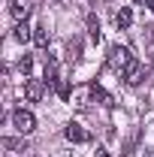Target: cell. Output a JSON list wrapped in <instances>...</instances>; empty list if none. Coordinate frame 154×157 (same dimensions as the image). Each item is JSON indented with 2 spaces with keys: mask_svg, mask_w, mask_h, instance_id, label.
I'll return each mask as SVG.
<instances>
[{
  "mask_svg": "<svg viewBox=\"0 0 154 157\" xmlns=\"http://www.w3.org/2000/svg\"><path fill=\"white\" fill-rule=\"evenodd\" d=\"M55 91H58V97H60V100H67V97H70V88H67V82H64V78L58 82V88H55Z\"/></svg>",
  "mask_w": 154,
  "mask_h": 157,
  "instance_id": "5bb4252c",
  "label": "cell"
},
{
  "mask_svg": "<svg viewBox=\"0 0 154 157\" xmlns=\"http://www.w3.org/2000/svg\"><path fill=\"white\" fill-rule=\"evenodd\" d=\"M115 24H118V27H121V30H127V27L133 24V12H130V9L124 6V9H121V12H118V15H115Z\"/></svg>",
  "mask_w": 154,
  "mask_h": 157,
  "instance_id": "9c48e42d",
  "label": "cell"
},
{
  "mask_svg": "<svg viewBox=\"0 0 154 157\" xmlns=\"http://www.w3.org/2000/svg\"><path fill=\"white\" fill-rule=\"evenodd\" d=\"M94 157H109V151H106V148H97V154Z\"/></svg>",
  "mask_w": 154,
  "mask_h": 157,
  "instance_id": "9a60e30c",
  "label": "cell"
},
{
  "mask_svg": "<svg viewBox=\"0 0 154 157\" xmlns=\"http://www.w3.org/2000/svg\"><path fill=\"white\" fill-rule=\"evenodd\" d=\"M12 36L18 39V42H27V39L33 36V33H30V27H27V21H18V24H15V30H12Z\"/></svg>",
  "mask_w": 154,
  "mask_h": 157,
  "instance_id": "30bf717a",
  "label": "cell"
},
{
  "mask_svg": "<svg viewBox=\"0 0 154 157\" xmlns=\"http://www.w3.org/2000/svg\"><path fill=\"white\" fill-rule=\"evenodd\" d=\"M64 136L70 139V142H88V139H91V133H88V130H82L79 124H70V127L64 130Z\"/></svg>",
  "mask_w": 154,
  "mask_h": 157,
  "instance_id": "5b68a950",
  "label": "cell"
},
{
  "mask_svg": "<svg viewBox=\"0 0 154 157\" xmlns=\"http://www.w3.org/2000/svg\"><path fill=\"white\" fill-rule=\"evenodd\" d=\"M88 33H91L94 42H100V21H97V15H88Z\"/></svg>",
  "mask_w": 154,
  "mask_h": 157,
  "instance_id": "8fae6325",
  "label": "cell"
},
{
  "mask_svg": "<svg viewBox=\"0 0 154 157\" xmlns=\"http://www.w3.org/2000/svg\"><path fill=\"white\" fill-rule=\"evenodd\" d=\"M88 91H91V100H94V103H103V106H112V97H109V94H106V91H103V88H100V85H91V88H88Z\"/></svg>",
  "mask_w": 154,
  "mask_h": 157,
  "instance_id": "52a82bcc",
  "label": "cell"
},
{
  "mask_svg": "<svg viewBox=\"0 0 154 157\" xmlns=\"http://www.w3.org/2000/svg\"><path fill=\"white\" fill-rule=\"evenodd\" d=\"M121 76H124V82H127V85H139V82H142V76H145V70H142V63L133 58V63H130Z\"/></svg>",
  "mask_w": 154,
  "mask_h": 157,
  "instance_id": "277c9868",
  "label": "cell"
},
{
  "mask_svg": "<svg viewBox=\"0 0 154 157\" xmlns=\"http://www.w3.org/2000/svg\"><path fill=\"white\" fill-rule=\"evenodd\" d=\"M18 70H21V73H24V76H27V73L33 70V58H30V55H24V58L18 60Z\"/></svg>",
  "mask_w": 154,
  "mask_h": 157,
  "instance_id": "4fadbf2b",
  "label": "cell"
},
{
  "mask_svg": "<svg viewBox=\"0 0 154 157\" xmlns=\"http://www.w3.org/2000/svg\"><path fill=\"white\" fill-rule=\"evenodd\" d=\"M106 63L115 70V73H124L130 63H133V55H130V48H124V45H109V55H106Z\"/></svg>",
  "mask_w": 154,
  "mask_h": 157,
  "instance_id": "6da1fadb",
  "label": "cell"
},
{
  "mask_svg": "<svg viewBox=\"0 0 154 157\" xmlns=\"http://www.w3.org/2000/svg\"><path fill=\"white\" fill-rule=\"evenodd\" d=\"M3 148H9V151H24V148H27V145H24V142H18V139H3Z\"/></svg>",
  "mask_w": 154,
  "mask_h": 157,
  "instance_id": "7c38bea8",
  "label": "cell"
},
{
  "mask_svg": "<svg viewBox=\"0 0 154 157\" xmlns=\"http://www.w3.org/2000/svg\"><path fill=\"white\" fill-rule=\"evenodd\" d=\"M145 6H148V9H151V12H154V0H145Z\"/></svg>",
  "mask_w": 154,
  "mask_h": 157,
  "instance_id": "2e32d148",
  "label": "cell"
},
{
  "mask_svg": "<svg viewBox=\"0 0 154 157\" xmlns=\"http://www.w3.org/2000/svg\"><path fill=\"white\" fill-rule=\"evenodd\" d=\"M33 42H37L39 48L48 45V27H45V24H37V27H33Z\"/></svg>",
  "mask_w": 154,
  "mask_h": 157,
  "instance_id": "ba28073f",
  "label": "cell"
},
{
  "mask_svg": "<svg viewBox=\"0 0 154 157\" xmlns=\"http://www.w3.org/2000/svg\"><path fill=\"white\" fill-rule=\"evenodd\" d=\"M12 124H15L18 133H33V130H37V118L30 115L27 109H15V112H12Z\"/></svg>",
  "mask_w": 154,
  "mask_h": 157,
  "instance_id": "7a4b0ae2",
  "label": "cell"
},
{
  "mask_svg": "<svg viewBox=\"0 0 154 157\" xmlns=\"http://www.w3.org/2000/svg\"><path fill=\"white\" fill-rule=\"evenodd\" d=\"M133 3H142V0H133Z\"/></svg>",
  "mask_w": 154,
  "mask_h": 157,
  "instance_id": "e0dca14e",
  "label": "cell"
},
{
  "mask_svg": "<svg viewBox=\"0 0 154 157\" xmlns=\"http://www.w3.org/2000/svg\"><path fill=\"white\" fill-rule=\"evenodd\" d=\"M9 9H12V15L18 21H27V15H30V0H12Z\"/></svg>",
  "mask_w": 154,
  "mask_h": 157,
  "instance_id": "8992f818",
  "label": "cell"
},
{
  "mask_svg": "<svg viewBox=\"0 0 154 157\" xmlns=\"http://www.w3.org/2000/svg\"><path fill=\"white\" fill-rule=\"evenodd\" d=\"M45 94V82H39V78H30L27 85H24V97L30 100V103H39Z\"/></svg>",
  "mask_w": 154,
  "mask_h": 157,
  "instance_id": "3957f363",
  "label": "cell"
}]
</instances>
